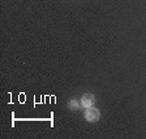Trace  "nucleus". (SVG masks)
Listing matches in <instances>:
<instances>
[{"label":"nucleus","mask_w":146,"mask_h":139,"mask_svg":"<svg viewBox=\"0 0 146 139\" xmlns=\"http://www.w3.org/2000/svg\"><path fill=\"white\" fill-rule=\"evenodd\" d=\"M85 118L89 122H97L100 118V111L95 107H89L85 112Z\"/></svg>","instance_id":"nucleus-1"},{"label":"nucleus","mask_w":146,"mask_h":139,"mask_svg":"<svg viewBox=\"0 0 146 139\" xmlns=\"http://www.w3.org/2000/svg\"><path fill=\"white\" fill-rule=\"evenodd\" d=\"M95 101V96L93 94H85L84 96L81 97V105L84 107V108H89V107H93V104H94Z\"/></svg>","instance_id":"nucleus-2"},{"label":"nucleus","mask_w":146,"mask_h":139,"mask_svg":"<svg viewBox=\"0 0 146 139\" xmlns=\"http://www.w3.org/2000/svg\"><path fill=\"white\" fill-rule=\"evenodd\" d=\"M68 108H69L70 111H77V109L80 108V104H78V101H77L76 99H72V100H69V103H68Z\"/></svg>","instance_id":"nucleus-3"}]
</instances>
